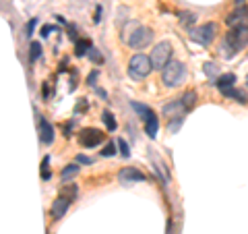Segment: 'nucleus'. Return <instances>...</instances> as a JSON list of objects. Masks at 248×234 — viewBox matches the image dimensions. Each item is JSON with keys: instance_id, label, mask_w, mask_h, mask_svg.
I'll return each mask as SVG.
<instances>
[{"instance_id": "obj_1", "label": "nucleus", "mask_w": 248, "mask_h": 234, "mask_svg": "<svg viewBox=\"0 0 248 234\" xmlns=\"http://www.w3.org/2000/svg\"><path fill=\"white\" fill-rule=\"evenodd\" d=\"M246 44H248V29L246 27L230 29L219 44V54L223 58H234L240 50L246 48Z\"/></svg>"}, {"instance_id": "obj_2", "label": "nucleus", "mask_w": 248, "mask_h": 234, "mask_svg": "<svg viewBox=\"0 0 248 234\" xmlns=\"http://www.w3.org/2000/svg\"><path fill=\"white\" fill-rule=\"evenodd\" d=\"M186 79V67L178 60H170L168 67L161 71V81H164L166 87H178L182 85Z\"/></svg>"}, {"instance_id": "obj_3", "label": "nucleus", "mask_w": 248, "mask_h": 234, "mask_svg": "<svg viewBox=\"0 0 248 234\" xmlns=\"http://www.w3.org/2000/svg\"><path fill=\"white\" fill-rule=\"evenodd\" d=\"M153 71V65H151V58L145 56V54H135L128 62V75L130 79L135 81H143L149 77V73Z\"/></svg>"}, {"instance_id": "obj_4", "label": "nucleus", "mask_w": 248, "mask_h": 234, "mask_svg": "<svg viewBox=\"0 0 248 234\" xmlns=\"http://www.w3.org/2000/svg\"><path fill=\"white\" fill-rule=\"evenodd\" d=\"M215 35H217V23H205L201 27L188 29V37L199 46H209L215 40Z\"/></svg>"}, {"instance_id": "obj_5", "label": "nucleus", "mask_w": 248, "mask_h": 234, "mask_svg": "<svg viewBox=\"0 0 248 234\" xmlns=\"http://www.w3.org/2000/svg\"><path fill=\"white\" fill-rule=\"evenodd\" d=\"M149 58H151L153 68H159V71H164V68L168 67L170 58H172V46H170V42H159L151 50V56Z\"/></svg>"}, {"instance_id": "obj_6", "label": "nucleus", "mask_w": 248, "mask_h": 234, "mask_svg": "<svg viewBox=\"0 0 248 234\" xmlns=\"http://www.w3.org/2000/svg\"><path fill=\"white\" fill-rule=\"evenodd\" d=\"M153 42V31L149 27H137L128 37V46L133 50H143Z\"/></svg>"}, {"instance_id": "obj_7", "label": "nucleus", "mask_w": 248, "mask_h": 234, "mask_svg": "<svg viewBox=\"0 0 248 234\" xmlns=\"http://www.w3.org/2000/svg\"><path fill=\"white\" fill-rule=\"evenodd\" d=\"M226 25L230 29H238V27H246L248 29V6L240 4L236 11H232L226 19Z\"/></svg>"}, {"instance_id": "obj_8", "label": "nucleus", "mask_w": 248, "mask_h": 234, "mask_svg": "<svg viewBox=\"0 0 248 234\" xmlns=\"http://www.w3.org/2000/svg\"><path fill=\"white\" fill-rule=\"evenodd\" d=\"M104 141V133L97 131V129H83L79 133V143L83 147H87V150H91V147H95Z\"/></svg>"}, {"instance_id": "obj_9", "label": "nucleus", "mask_w": 248, "mask_h": 234, "mask_svg": "<svg viewBox=\"0 0 248 234\" xmlns=\"http://www.w3.org/2000/svg\"><path fill=\"white\" fill-rule=\"evenodd\" d=\"M118 181H120L122 184L143 183V181H145V174H143L139 168H135V166H126V168H122L120 172H118Z\"/></svg>"}, {"instance_id": "obj_10", "label": "nucleus", "mask_w": 248, "mask_h": 234, "mask_svg": "<svg viewBox=\"0 0 248 234\" xmlns=\"http://www.w3.org/2000/svg\"><path fill=\"white\" fill-rule=\"evenodd\" d=\"M37 131H40V141L46 143V145H50L54 141V127L44 118V116H40L37 118Z\"/></svg>"}, {"instance_id": "obj_11", "label": "nucleus", "mask_w": 248, "mask_h": 234, "mask_svg": "<svg viewBox=\"0 0 248 234\" xmlns=\"http://www.w3.org/2000/svg\"><path fill=\"white\" fill-rule=\"evenodd\" d=\"M68 207H71V199L64 197V195H60V197L52 203V217H54V220L64 217V214L68 212Z\"/></svg>"}, {"instance_id": "obj_12", "label": "nucleus", "mask_w": 248, "mask_h": 234, "mask_svg": "<svg viewBox=\"0 0 248 234\" xmlns=\"http://www.w3.org/2000/svg\"><path fill=\"white\" fill-rule=\"evenodd\" d=\"M184 112L186 108L182 104V100H174L164 106V116H170V118H184Z\"/></svg>"}, {"instance_id": "obj_13", "label": "nucleus", "mask_w": 248, "mask_h": 234, "mask_svg": "<svg viewBox=\"0 0 248 234\" xmlns=\"http://www.w3.org/2000/svg\"><path fill=\"white\" fill-rule=\"evenodd\" d=\"M157 131H159V118H157V114H151L149 118L145 120V133H147V137L149 139H155L157 137Z\"/></svg>"}, {"instance_id": "obj_14", "label": "nucleus", "mask_w": 248, "mask_h": 234, "mask_svg": "<svg viewBox=\"0 0 248 234\" xmlns=\"http://www.w3.org/2000/svg\"><path fill=\"white\" fill-rule=\"evenodd\" d=\"M234 83H236V75L234 73H223V75H219V79L215 81V87L219 91H226L230 87H234Z\"/></svg>"}, {"instance_id": "obj_15", "label": "nucleus", "mask_w": 248, "mask_h": 234, "mask_svg": "<svg viewBox=\"0 0 248 234\" xmlns=\"http://www.w3.org/2000/svg\"><path fill=\"white\" fill-rule=\"evenodd\" d=\"M77 174H79V162L68 164V166L60 172V181H62V183H68V181H71V178H75Z\"/></svg>"}, {"instance_id": "obj_16", "label": "nucleus", "mask_w": 248, "mask_h": 234, "mask_svg": "<svg viewBox=\"0 0 248 234\" xmlns=\"http://www.w3.org/2000/svg\"><path fill=\"white\" fill-rule=\"evenodd\" d=\"M223 93V98H230V100H234V102H240V104H246L248 100H246V96L240 89H236V87H230V89H226V91H221Z\"/></svg>"}, {"instance_id": "obj_17", "label": "nucleus", "mask_w": 248, "mask_h": 234, "mask_svg": "<svg viewBox=\"0 0 248 234\" xmlns=\"http://www.w3.org/2000/svg\"><path fill=\"white\" fill-rule=\"evenodd\" d=\"M180 100H182V104L186 108V112H188V110H192V108L197 106V91L195 89H188Z\"/></svg>"}, {"instance_id": "obj_18", "label": "nucleus", "mask_w": 248, "mask_h": 234, "mask_svg": "<svg viewBox=\"0 0 248 234\" xmlns=\"http://www.w3.org/2000/svg\"><path fill=\"white\" fill-rule=\"evenodd\" d=\"M130 108H133V110H135L139 116H141V118H143V122H145V120H147V118H149V116L153 114V110H151L149 106H145V104H139V102H130Z\"/></svg>"}, {"instance_id": "obj_19", "label": "nucleus", "mask_w": 248, "mask_h": 234, "mask_svg": "<svg viewBox=\"0 0 248 234\" xmlns=\"http://www.w3.org/2000/svg\"><path fill=\"white\" fill-rule=\"evenodd\" d=\"M42 56V44L40 42H31L29 44V60L31 62H37Z\"/></svg>"}, {"instance_id": "obj_20", "label": "nucleus", "mask_w": 248, "mask_h": 234, "mask_svg": "<svg viewBox=\"0 0 248 234\" xmlns=\"http://www.w3.org/2000/svg\"><path fill=\"white\" fill-rule=\"evenodd\" d=\"M195 21H197V15H195V13H180V25H182V27L192 29Z\"/></svg>"}, {"instance_id": "obj_21", "label": "nucleus", "mask_w": 248, "mask_h": 234, "mask_svg": "<svg viewBox=\"0 0 248 234\" xmlns=\"http://www.w3.org/2000/svg\"><path fill=\"white\" fill-rule=\"evenodd\" d=\"M205 75L209 77V81H211L215 85V81L219 79V71H217V67L213 65V62H209V65H205Z\"/></svg>"}, {"instance_id": "obj_22", "label": "nucleus", "mask_w": 248, "mask_h": 234, "mask_svg": "<svg viewBox=\"0 0 248 234\" xmlns=\"http://www.w3.org/2000/svg\"><path fill=\"white\" fill-rule=\"evenodd\" d=\"M91 48H93V46H91L89 40H79V42H77L75 54H77V56H85V54H87V50H91Z\"/></svg>"}, {"instance_id": "obj_23", "label": "nucleus", "mask_w": 248, "mask_h": 234, "mask_svg": "<svg viewBox=\"0 0 248 234\" xmlns=\"http://www.w3.org/2000/svg\"><path fill=\"white\" fill-rule=\"evenodd\" d=\"M102 120H104V124L108 127V131H116V127H118V124H116L114 114H112V112H108V110L102 114Z\"/></svg>"}, {"instance_id": "obj_24", "label": "nucleus", "mask_w": 248, "mask_h": 234, "mask_svg": "<svg viewBox=\"0 0 248 234\" xmlns=\"http://www.w3.org/2000/svg\"><path fill=\"white\" fill-rule=\"evenodd\" d=\"M118 147H120V153L124 158H130V150H128V143L124 141V139H118Z\"/></svg>"}, {"instance_id": "obj_25", "label": "nucleus", "mask_w": 248, "mask_h": 234, "mask_svg": "<svg viewBox=\"0 0 248 234\" xmlns=\"http://www.w3.org/2000/svg\"><path fill=\"white\" fill-rule=\"evenodd\" d=\"M89 58L93 60V62H95V65H102V62H104V58H102V54H99L95 48H91L89 50Z\"/></svg>"}, {"instance_id": "obj_26", "label": "nucleus", "mask_w": 248, "mask_h": 234, "mask_svg": "<svg viewBox=\"0 0 248 234\" xmlns=\"http://www.w3.org/2000/svg\"><path fill=\"white\" fill-rule=\"evenodd\" d=\"M182 120H184V118H176V120L172 118V120H170V122H168V131H170V133H176L178 129H180V124H182Z\"/></svg>"}, {"instance_id": "obj_27", "label": "nucleus", "mask_w": 248, "mask_h": 234, "mask_svg": "<svg viewBox=\"0 0 248 234\" xmlns=\"http://www.w3.org/2000/svg\"><path fill=\"white\" fill-rule=\"evenodd\" d=\"M114 153H116V145H114V143H108L104 150H102V155H104V158H112Z\"/></svg>"}, {"instance_id": "obj_28", "label": "nucleus", "mask_w": 248, "mask_h": 234, "mask_svg": "<svg viewBox=\"0 0 248 234\" xmlns=\"http://www.w3.org/2000/svg\"><path fill=\"white\" fill-rule=\"evenodd\" d=\"M35 25H37V19H31V21L27 23V27H25V35H27V37L33 35V29H35Z\"/></svg>"}, {"instance_id": "obj_29", "label": "nucleus", "mask_w": 248, "mask_h": 234, "mask_svg": "<svg viewBox=\"0 0 248 234\" xmlns=\"http://www.w3.org/2000/svg\"><path fill=\"white\" fill-rule=\"evenodd\" d=\"M77 162L79 164H93V158H89V155H77Z\"/></svg>"}, {"instance_id": "obj_30", "label": "nucleus", "mask_w": 248, "mask_h": 234, "mask_svg": "<svg viewBox=\"0 0 248 234\" xmlns=\"http://www.w3.org/2000/svg\"><path fill=\"white\" fill-rule=\"evenodd\" d=\"M54 29H56V27H54V25H44V27H42V37H48V35L52 33V31H54Z\"/></svg>"}, {"instance_id": "obj_31", "label": "nucleus", "mask_w": 248, "mask_h": 234, "mask_svg": "<svg viewBox=\"0 0 248 234\" xmlns=\"http://www.w3.org/2000/svg\"><path fill=\"white\" fill-rule=\"evenodd\" d=\"M48 162H50V158H46V160H44V164H42V168H44V178H46V181H48V178H50V170H48Z\"/></svg>"}, {"instance_id": "obj_32", "label": "nucleus", "mask_w": 248, "mask_h": 234, "mask_svg": "<svg viewBox=\"0 0 248 234\" xmlns=\"http://www.w3.org/2000/svg\"><path fill=\"white\" fill-rule=\"evenodd\" d=\"M95 81H97V73H91V75L87 77V83H89V85H95Z\"/></svg>"}, {"instance_id": "obj_33", "label": "nucleus", "mask_w": 248, "mask_h": 234, "mask_svg": "<svg viewBox=\"0 0 248 234\" xmlns=\"http://www.w3.org/2000/svg\"><path fill=\"white\" fill-rule=\"evenodd\" d=\"M99 21H102V9L97 6V11H95V23H99Z\"/></svg>"}, {"instance_id": "obj_34", "label": "nucleus", "mask_w": 248, "mask_h": 234, "mask_svg": "<svg viewBox=\"0 0 248 234\" xmlns=\"http://www.w3.org/2000/svg\"><path fill=\"white\" fill-rule=\"evenodd\" d=\"M97 96H102V98H104V100H108V93H106V91H104V89H97Z\"/></svg>"}, {"instance_id": "obj_35", "label": "nucleus", "mask_w": 248, "mask_h": 234, "mask_svg": "<svg viewBox=\"0 0 248 234\" xmlns=\"http://www.w3.org/2000/svg\"><path fill=\"white\" fill-rule=\"evenodd\" d=\"M234 2H236V4L240 6V4H244V2H246V0H234Z\"/></svg>"}, {"instance_id": "obj_36", "label": "nucleus", "mask_w": 248, "mask_h": 234, "mask_svg": "<svg viewBox=\"0 0 248 234\" xmlns=\"http://www.w3.org/2000/svg\"><path fill=\"white\" fill-rule=\"evenodd\" d=\"M246 83H248V81H246Z\"/></svg>"}]
</instances>
